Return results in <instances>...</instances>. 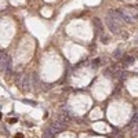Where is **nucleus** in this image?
<instances>
[{"mask_svg":"<svg viewBox=\"0 0 138 138\" xmlns=\"http://www.w3.org/2000/svg\"><path fill=\"white\" fill-rule=\"evenodd\" d=\"M10 68H11L10 58H8V55L4 51H1V71L3 72H10Z\"/></svg>","mask_w":138,"mask_h":138,"instance_id":"obj_2","label":"nucleus"},{"mask_svg":"<svg viewBox=\"0 0 138 138\" xmlns=\"http://www.w3.org/2000/svg\"><path fill=\"white\" fill-rule=\"evenodd\" d=\"M117 11H119V13H120V15L123 17L124 22L133 24V22H135V21L138 19L137 10H134V8H131V7H123V8H119Z\"/></svg>","mask_w":138,"mask_h":138,"instance_id":"obj_1","label":"nucleus"},{"mask_svg":"<svg viewBox=\"0 0 138 138\" xmlns=\"http://www.w3.org/2000/svg\"><path fill=\"white\" fill-rule=\"evenodd\" d=\"M15 138H24L22 133H17V134H15Z\"/></svg>","mask_w":138,"mask_h":138,"instance_id":"obj_9","label":"nucleus"},{"mask_svg":"<svg viewBox=\"0 0 138 138\" xmlns=\"http://www.w3.org/2000/svg\"><path fill=\"white\" fill-rule=\"evenodd\" d=\"M108 17H111V18H112V19H113V21L119 25V26H122V24L124 22V19H123V17L120 15V13H119V11H113V10H111V11L108 13Z\"/></svg>","mask_w":138,"mask_h":138,"instance_id":"obj_3","label":"nucleus"},{"mask_svg":"<svg viewBox=\"0 0 138 138\" xmlns=\"http://www.w3.org/2000/svg\"><path fill=\"white\" fill-rule=\"evenodd\" d=\"M44 138H53V135H51V131H47V133L44 134Z\"/></svg>","mask_w":138,"mask_h":138,"instance_id":"obj_8","label":"nucleus"},{"mask_svg":"<svg viewBox=\"0 0 138 138\" xmlns=\"http://www.w3.org/2000/svg\"><path fill=\"white\" fill-rule=\"evenodd\" d=\"M53 129L57 131H64L66 129V123L65 122H61V120H57V122L53 123Z\"/></svg>","mask_w":138,"mask_h":138,"instance_id":"obj_5","label":"nucleus"},{"mask_svg":"<svg viewBox=\"0 0 138 138\" xmlns=\"http://www.w3.org/2000/svg\"><path fill=\"white\" fill-rule=\"evenodd\" d=\"M105 22H106V25H108V28H109V31H111V32L117 33L119 31H120V26L116 24V22H115V21L112 19V18H111V17H106Z\"/></svg>","mask_w":138,"mask_h":138,"instance_id":"obj_4","label":"nucleus"},{"mask_svg":"<svg viewBox=\"0 0 138 138\" xmlns=\"http://www.w3.org/2000/svg\"><path fill=\"white\" fill-rule=\"evenodd\" d=\"M8 123H17V119H15V117H14V119H10Z\"/></svg>","mask_w":138,"mask_h":138,"instance_id":"obj_10","label":"nucleus"},{"mask_svg":"<svg viewBox=\"0 0 138 138\" xmlns=\"http://www.w3.org/2000/svg\"><path fill=\"white\" fill-rule=\"evenodd\" d=\"M94 26H95V29H97L98 33H102L104 32V26H102V22H101V19L99 18H94Z\"/></svg>","mask_w":138,"mask_h":138,"instance_id":"obj_6","label":"nucleus"},{"mask_svg":"<svg viewBox=\"0 0 138 138\" xmlns=\"http://www.w3.org/2000/svg\"><path fill=\"white\" fill-rule=\"evenodd\" d=\"M133 62H134V58L133 57H126L123 59V66H129V65H131Z\"/></svg>","mask_w":138,"mask_h":138,"instance_id":"obj_7","label":"nucleus"}]
</instances>
